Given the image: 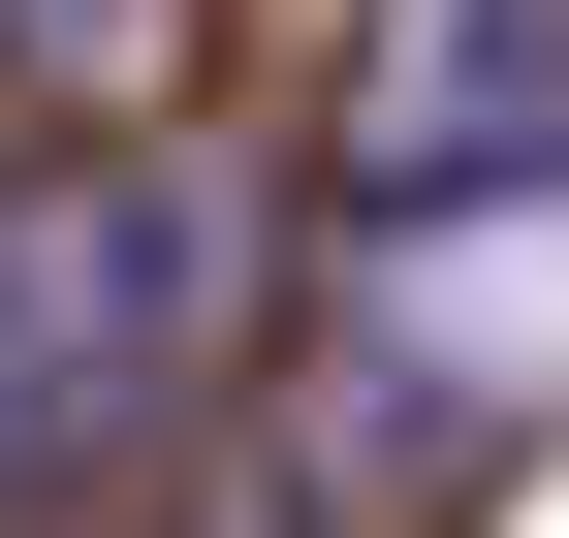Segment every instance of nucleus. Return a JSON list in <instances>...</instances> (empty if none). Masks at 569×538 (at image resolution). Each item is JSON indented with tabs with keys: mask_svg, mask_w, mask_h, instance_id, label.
<instances>
[{
	"mask_svg": "<svg viewBox=\"0 0 569 538\" xmlns=\"http://www.w3.org/2000/svg\"><path fill=\"white\" fill-rule=\"evenodd\" d=\"M253 349V190L159 127H0V538L127 507Z\"/></svg>",
	"mask_w": 569,
	"mask_h": 538,
	"instance_id": "nucleus-1",
	"label": "nucleus"
},
{
	"mask_svg": "<svg viewBox=\"0 0 569 538\" xmlns=\"http://www.w3.org/2000/svg\"><path fill=\"white\" fill-rule=\"evenodd\" d=\"M348 190H380V222L569 190V0H411V32H380V96H348Z\"/></svg>",
	"mask_w": 569,
	"mask_h": 538,
	"instance_id": "nucleus-2",
	"label": "nucleus"
},
{
	"mask_svg": "<svg viewBox=\"0 0 569 538\" xmlns=\"http://www.w3.org/2000/svg\"><path fill=\"white\" fill-rule=\"evenodd\" d=\"M0 63H63V127H127V96L190 63V0H0Z\"/></svg>",
	"mask_w": 569,
	"mask_h": 538,
	"instance_id": "nucleus-3",
	"label": "nucleus"
}]
</instances>
